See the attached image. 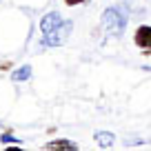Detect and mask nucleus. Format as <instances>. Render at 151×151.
Instances as JSON below:
<instances>
[{
  "instance_id": "1",
  "label": "nucleus",
  "mask_w": 151,
  "mask_h": 151,
  "mask_svg": "<svg viewBox=\"0 0 151 151\" xmlns=\"http://www.w3.org/2000/svg\"><path fill=\"white\" fill-rule=\"evenodd\" d=\"M40 29H42V45L45 47H60L71 36L73 22L65 20L58 11H51V14H47L40 20Z\"/></svg>"
},
{
  "instance_id": "2",
  "label": "nucleus",
  "mask_w": 151,
  "mask_h": 151,
  "mask_svg": "<svg viewBox=\"0 0 151 151\" xmlns=\"http://www.w3.org/2000/svg\"><path fill=\"white\" fill-rule=\"evenodd\" d=\"M127 20H129L127 7H120V5L109 7V9H104V14H102V24H104V29H107L109 33H113V36H120V33L124 31Z\"/></svg>"
},
{
  "instance_id": "3",
  "label": "nucleus",
  "mask_w": 151,
  "mask_h": 151,
  "mask_svg": "<svg viewBox=\"0 0 151 151\" xmlns=\"http://www.w3.org/2000/svg\"><path fill=\"white\" fill-rule=\"evenodd\" d=\"M133 42H136V47L142 49V53L151 56V27H149V24H140V27L136 29V33H133Z\"/></svg>"
},
{
  "instance_id": "4",
  "label": "nucleus",
  "mask_w": 151,
  "mask_h": 151,
  "mask_svg": "<svg viewBox=\"0 0 151 151\" xmlns=\"http://www.w3.org/2000/svg\"><path fill=\"white\" fill-rule=\"evenodd\" d=\"M93 140H96V145H98L100 149H111L113 142H116V136H113L111 131H98L93 136Z\"/></svg>"
},
{
  "instance_id": "5",
  "label": "nucleus",
  "mask_w": 151,
  "mask_h": 151,
  "mask_svg": "<svg viewBox=\"0 0 151 151\" xmlns=\"http://www.w3.org/2000/svg\"><path fill=\"white\" fill-rule=\"evenodd\" d=\"M45 149H65V151H67V149H78V145L62 138V140H51V142H47V145H45Z\"/></svg>"
},
{
  "instance_id": "6",
  "label": "nucleus",
  "mask_w": 151,
  "mask_h": 151,
  "mask_svg": "<svg viewBox=\"0 0 151 151\" xmlns=\"http://www.w3.org/2000/svg\"><path fill=\"white\" fill-rule=\"evenodd\" d=\"M29 76H31V67L24 65V67H20V69H16L14 73H11V80L14 82H24Z\"/></svg>"
},
{
  "instance_id": "7",
  "label": "nucleus",
  "mask_w": 151,
  "mask_h": 151,
  "mask_svg": "<svg viewBox=\"0 0 151 151\" xmlns=\"http://www.w3.org/2000/svg\"><path fill=\"white\" fill-rule=\"evenodd\" d=\"M2 142H20V140H18V138H14L11 133H5V136H2Z\"/></svg>"
},
{
  "instance_id": "8",
  "label": "nucleus",
  "mask_w": 151,
  "mask_h": 151,
  "mask_svg": "<svg viewBox=\"0 0 151 151\" xmlns=\"http://www.w3.org/2000/svg\"><path fill=\"white\" fill-rule=\"evenodd\" d=\"M69 7H76V5H80V2H85V0H65Z\"/></svg>"
}]
</instances>
